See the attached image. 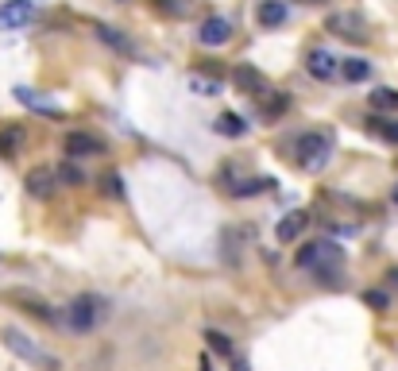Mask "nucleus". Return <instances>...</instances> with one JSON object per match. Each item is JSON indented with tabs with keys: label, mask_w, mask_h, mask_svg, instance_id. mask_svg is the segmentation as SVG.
Masks as SVG:
<instances>
[{
	"label": "nucleus",
	"mask_w": 398,
	"mask_h": 371,
	"mask_svg": "<svg viewBox=\"0 0 398 371\" xmlns=\"http://www.w3.org/2000/svg\"><path fill=\"white\" fill-rule=\"evenodd\" d=\"M294 155L302 170H321L329 163V155H333V136L329 131H302L294 139Z\"/></svg>",
	"instance_id": "nucleus-2"
},
{
	"label": "nucleus",
	"mask_w": 398,
	"mask_h": 371,
	"mask_svg": "<svg viewBox=\"0 0 398 371\" xmlns=\"http://www.w3.org/2000/svg\"><path fill=\"white\" fill-rule=\"evenodd\" d=\"M101 186H105V194H109V197H124V182H120V175H116V170H105Z\"/></svg>",
	"instance_id": "nucleus-27"
},
{
	"label": "nucleus",
	"mask_w": 398,
	"mask_h": 371,
	"mask_svg": "<svg viewBox=\"0 0 398 371\" xmlns=\"http://www.w3.org/2000/svg\"><path fill=\"white\" fill-rule=\"evenodd\" d=\"M186 86L194 89L197 97H217L221 93V78H209V73H201V70H189Z\"/></svg>",
	"instance_id": "nucleus-17"
},
{
	"label": "nucleus",
	"mask_w": 398,
	"mask_h": 371,
	"mask_svg": "<svg viewBox=\"0 0 398 371\" xmlns=\"http://www.w3.org/2000/svg\"><path fill=\"white\" fill-rule=\"evenodd\" d=\"M232 78H236V86L244 89L247 97H255V101H263V97L271 93V86L263 81V73H259V70H252V66H240V70L232 73Z\"/></svg>",
	"instance_id": "nucleus-12"
},
{
	"label": "nucleus",
	"mask_w": 398,
	"mask_h": 371,
	"mask_svg": "<svg viewBox=\"0 0 398 371\" xmlns=\"http://www.w3.org/2000/svg\"><path fill=\"white\" fill-rule=\"evenodd\" d=\"M232 371H247V364L244 360H232Z\"/></svg>",
	"instance_id": "nucleus-29"
},
{
	"label": "nucleus",
	"mask_w": 398,
	"mask_h": 371,
	"mask_svg": "<svg viewBox=\"0 0 398 371\" xmlns=\"http://www.w3.org/2000/svg\"><path fill=\"white\" fill-rule=\"evenodd\" d=\"M371 109H375V112H394L398 109V89L379 86L375 93H371Z\"/></svg>",
	"instance_id": "nucleus-21"
},
{
	"label": "nucleus",
	"mask_w": 398,
	"mask_h": 371,
	"mask_svg": "<svg viewBox=\"0 0 398 371\" xmlns=\"http://www.w3.org/2000/svg\"><path fill=\"white\" fill-rule=\"evenodd\" d=\"M302 4H321V0H302Z\"/></svg>",
	"instance_id": "nucleus-31"
},
{
	"label": "nucleus",
	"mask_w": 398,
	"mask_h": 371,
	"mask_svg": "<svg viewBox=\"0 0 398 371\" xmlns=\"http://www.w3.org/2000/svg\"><path fill=\"white\" fill-rule=\"evenodd\" d=\"M263 112H267V120H275V117H283V112L290 109V97L286 93H275V89H271V93L267 97H263Z\"/></svg>",
	"instance_id": "nucleus-23"
},
{
	"label": "nucleus",
	"mask_w": 398,
	"mask_h": 371,
	"mask_svg": "<svg viewBox=\"0 0 398 371\" xmlns=\"http://www.w3.org/2000/svg\"><path fill=\"white\" fill-rule=\"evenodd\" d=\"M58 182L62 186H81L86 182V175H81L78 163H62V167H58Z\"/></svg>",
	"instance_id": "nucleus-26"
},
{
	"label": "nucleus",
	"mask_w": 398,
	"mask_h": 371,
	"mask_svg": "<svg viewBox=\"0 0 398 371\" xmlns=\"http://www.w3.org/2000/svg\"><path fill=\"white\" fill-rule=\"evenodd\" d=\"M66 325L74 333H89L97 325V294H78V298L66 306Z\"/></svg>",
	"instance_id": "nucleus-4"
},
{
	"label": "nucleus",
	"mask_w": 398,
	"mask_h": 371,
	"mask_svg": "<svg viewBox=\"0 0 398 371\" xmlns=\"http://www.w3.org/2000/svg\"><path fill=\"white\" fill-rule=\"evenodd\" d=\"M391 197H394V205H398V186H394V194H391Z\"/></svg>",
	"instance_id": "nucleus-32"
},
{
	"label": "nucleus",
	"mask_w": 398,
	"mask_h": 371,
	"mask_svg": "<svg viewBox=\"0 0 398 371\" xmlns=\"http://www.w3.org/2000/svg\"><path fill=\"white\" fill-rule=\"evenodd\" d=\"M255 16H259L263 28H283V23H286V4H283V0H263Z\"/></svg>",
	"instance_id": "nucleus-16"
},
{
	"label": "nucleus",
	"mask_w": 398,
	"mask_h": 371,
	"mask_svg": "<svg viewBox=\"0 0 398 371\" xmlns=\"http://www.w3.org/2000/svg\"><path fill=\"white\" fill-rule=\"evenodd\" d=\"M197 39H201L205 47H225L232 39V23L221 20V16H209V20L201 23V31H197Z\"/></svg>",
	"instance_id": "nucleus-11"
},
{
	"label": "nucleus",
	"mask_w": 398,
	"mask_h": 371,
	"mask_svg": "<svg viewBox=\"0 0 398 371\" xmlns=\"http://www.w3.org/2000/svg\"><path fill=\"white\" fill-rule=\"evenodd\" d=\"M93 31H97V39H101V43H109V47H112V51H120V54H128V51H131V43H128V39H124L116 28H109V23H97Z\"/></svg>",
	"instance_id": "nucleus-19"
},
{
	"label": "nucleus",
	"mask_w": 398,
	"mask_h": 371,
	"mask_svg": "<svg viewBox=\"0 0 398 371\" xmlns=\"http://www.w3.org/2000/svg\"><path fill=\"white\" fill-rule=\"evenodd\" d=\"M325 31L348 39V43H363V39H368V23H363L360 12H333L325 20Z\"/></svg>",
	"instance_id": "nucleus-5"
},
{
	"label": "nucleus",
	"mask_w": 398,
	"mask_h": 371,
	"mask_svg": "<svg viewBox=\"0 0 398 371\" xmlns=\"http://www.w3.org/2000/svg\"><path fill=\"white\" fill-rule=\"evenodd\" d=\"M305 70H310L317 81H333L336 73H341V59H336V54H329V51H310Z\"/></svg>",
	"instance_id": "nucleus-9"
},
{
	"label": "nucleus",
	"mask_w": 398,
	"mask_h": 371,
	"mask_svg": "<svg viewBox=\"0 0 398 371\" xmlns=\"http://www.w3.org/2000/svg\"><path fill=\"white\" fill-rule=\"evenodd\" d=\"M294 263L302 271L321 275V283H336V271H341V263H344V247H336L333 240H313V244L298 247Z\"/></svg>",
	"instance_id": "nucleus-1"
},
{
	"label": "nucleus",
	"mask_w": 398,
	"mask_h": 371,
	"mask_svg": "<svg viewBox=\"0 0 398 371\" xmlns=\"http://www.w3.org/2000/svg\"><path fill=\"white\" fill-rule=\"evenodd\" d=\"M0 341H4V348H12L20 360H28V364H35V367H43V371H58V367H62V364H58V356L43 352L39 344H31L20 329H4V333H0Z\"/></svg>",
	"instance_id": "nucleus-3"
},
{
	"label": "nucleus",
	"mask_w": 398,
	"mask_h": 371,
	"mask_svg": "<svg viewBox=\"0 0 398 371\" xmlns=\"http://www.w3.org/2000/svg\"><path fill=\"white\" fill-rule=\"evenodd\" d=\"M341 78L344 81H368L371 78V62L368 59H344L341 62Z\"/></svg>",
	"instance_id": "nucleus-18"
},
{
	"label": "nucleus",
	"mask_w": 398,
	"mask_h": 371,
	"mask_svg": "<svg viewBox=\"0 0 398 371\" xmlns=\"http://www.w3.org/2000/svg\"><path fill=\"white\" fill-rule=\"evenodd\" d=\"M213 128H217L221 136H228V139H244L247 136V124H244L240 112H221V117L213 120Z\"/></svg>",
	"instance_id": "nucleus-14"
},
{
	"label": "nucleus",
	"mask_w": 398,
	"mask_h": 371,
	"mask_svg": "<svg viewBox=\"0 0 398 371\" xmlns=\"http://www.w3.org/2000/svg\"><path fill=\"white\" fill-rule=\"evenodd\" d=\"M54 186H58V170H51V167H35L28 175V194L39 197V201H47L54 194Z\"/></svg>",
	"instance_id": "nucleus-10"
},
{
	"label": "nucleus",
	"mask_w": 398,
	"mask_h": 371,
	"mask_svg": "<svg viewBox=\"0 0 398 371\" xmlns=\"http://www.w3.org/2000/svg\"><path fill=\"white\" fill-rule=\"evenodd\" d=\"M387 278H391V283H394V286H398V271H391V275H387Z\"/></svg>",
	"instance_id": "nucleus-30"
},
{
	"label": "nucleus",
	"mask_w": 398,
	"mask_h": 371,
	"mask_svg": "<svg viewBox=\"0 0 398 371\" xmlns=\"http://www.w3.org/2000/svg\"><path fill=\"white\" fill-rule=\"evenodd\" d=\"M62 151L70 155V159H89V155H101L105 143H101L97 136H86V131H66Z\"/></svg>",
	"instance_id": "nucleus-7"
},
{
	"label": "nucleus",
	"mask_w": 398,
	"mask_h": 371,
	"mask_svg": "<svg viewBox=\"0 0 398 371\" xmlns=\"http://www.w3.org/2000/svg\"><path fill=\"white\" fill-rule=\"evenodd\" d=\"M4 298L16 302V306H23V313H31V317H39V321H47V325H54V310L47 306L43 298H35V294H28V290H8Z\"/></svg>",
	"instance_id": "nucleus-8"
},
{
	"label": "nucleus",
	"mask_w": 398,
	"mask_h": 371,
	"mask_svg": "<svg viewBox=\"0 0 398 371\" xmlns=\"http://www.w3.org/2000/svg\"><path fill=\"white\" fill-rule=\"evenodd\" d=\"M16 97H20V105H28V109H35V112H43V117H62V109H58L54 101H47V97H39V93H31V89H16Z\"/></svg>",
	"instance_id": "nucleus-15"
},
{
	"label": "nucleus",
	"mask_w": 398,
	"mask_h": 371,
	"mask_svg": "<svg viewBox=\"0 0 398 371\" xmlns=\"http://www.w3.org/2000/svg\"><path fill=\"white\" fill-rule=\"evenodd\" d=\"M205 344H209V352H217L221 360H232V341L225 333H217V329H209L205 333Z\"/></svg>",
	"instance_id": "nucleus-24"
},
{
	"label": "nucleus",
	"mask_w": 398,
	"mask_h": 371,
	"mask_svg": "<svg viewBox=\"0 0 398 371\" xmlns=\"http://www.w3.org/2000/svg\"><path fill=\"white\" fill-rule=\"evenodd\" d=\"M305 220H310V213H302V209H294V213H286L283 220H279V228H275V236L283 244H290V240H298V232L305 228Z\"/></svg>",
	"instance_id": "nucleus-13"
},
{
	"label": "nucleus",
	"mask_w": 398,
	"mask_h": 371,
	"mask_svg": "<svg viewBox=\"0 0 398 371\" xmlns=\"http://www.w3.org/2000/svg\"><path fill=\"white\" fill-rule=\"evenodd\" d=\"M368 128L375 131L379 139H387V143H398V120H391V117H371Z\"/></svg>",
	"instance_id": "nucleus-20"
},
{
	"label": "nucleus",
	"mask_w": 398,
	"mask_h": 371,
	"mask_svg": "<svg viewBox=\"0 0 398 371\" xmlns=\"http://www.w3.org/2000/svg\"><path fill=\"white\" fill-rule=\"evenodd\" d=\"M35 20V4L31 0H4L0 4V28L4 31H20Z\"/></svg>",
	"instance_id": "nucleus-6"
},
{
	"label": "nucleus",
	"mask_w": 398,
	"mask_h": 371,
	"mask_svg": "<svg viewBox=\"0 0 398 371\" xmlns=\"http://www.w3.org/2000/svg\"><path fill=\"white\" fill-rule=\"evenodd\" d=\"M267 186H275L271 178H247V182H236L232 186V197H252V194H263Z\"/></svg>",
	"instance_id": "nucleus-25"
},
{
	"label": "nucleus",
	"mask_w": 398,
	"mask_h": 371,
	"mask_svg": "<svg viewBox=\"0 0 398 371\" xmlns=\"http://www.w3.org/2000/svg\"><path fill=\"white\" fill-rule=\"evenodd\" d=\"M363 302H368L371 310H387V306H391V298H387L383 290H368V294H363Z\"/></svg>",
	"instance_id": "nucleus-28"
},
{
	"label": "nucleus",
	"mask_w": 398,
	"mask_h": 371,
	"mask_svg": "<svg viewBox=\"0 0 398 371\" xmlns=\"http://www.w3.org/2000/svg\"><path fill=\"white\" fill-rule=\"evenodd\" d=\"M23 143V128H4L0 131V159H12Z\"/></svg>",
	"instance_id": "nucleus-22"
}]
</instances>
